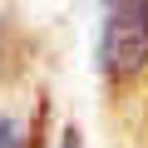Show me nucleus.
<instances>
[{
	"instance_id": "obj_1",
	"label": "nucleus",
	"mask_w": 148,
	"mask_h": 148,
	"mask_svg": "<svg viewBox=\"0 0 148 148\" xmlns=\"http://www.w3.org/2000/svg\"><path fill=\"white\" fill-rule=\"evenodd\" d=\"M99 64L114 79H128L148 64V0H104Z\"/></svg>"
},
{
	"instance_id": "obj_3",
	"label": "nucleus",
	"mask_w": 148,
	"mask_h": 148,
	"mask_svg": "<svg viewBox=\"0 0 148 148\" xmlns=\"http://www.w3.org/2000/svg\"><path fill=\"white\" fill-rule=\"evenodd\" d=\"M59 148H79V133H64V138H59Z\"/></svg>"
},
{
	"instance_id": "obj_2",
	"label": "nucleus",
	"mask_w": 148,
	"mask_h": 148,
	"mask_svg": "<svg viewBox=\"0 0 148 148\" xmlns=\"http://www.w3.org/2000/svg\"><path fill=\"white\" fill-rule=\"evenodd\" d=\"M0 148H20V128L10 119H0Z\"/></svg>"
}]
</instances>
